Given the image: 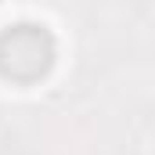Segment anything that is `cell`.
Returning <instances> with one entry per match:
<instances>
[{
  "label": "cell",
  "mask_w": 155,
  "mask_h": 155,
  "mask_svg": "<svg viewBox=\"0 0 155 155\" xmlns=\"http://www.w3.org/2000/svg\"><path fill=\"white\" fill-rule=\"evenodd\" d=\"M54 65V36L36 22H18L0 33V76L11 83H36Z\"/></svg>",
  "instance_id": "obj_1"
}]
</instances>
